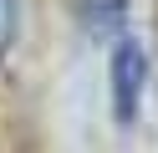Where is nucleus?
Masks as SVG:
<instances>
[{
    "label": "nucleus",
    "instance_id": "1",
    "mask_svg": "<svg viewBox=\"0 0 158 153\" xmlns=\"http://www.w3.org/2000/svg\"><path fill=\"white\" fill-rule=\"evenodd\" d=\"M143 82H148V61L138 41H123L112 51V102H117V117L133 122L138 117V102H143Z\"/></svg>",
    "mask_w": 158,
    "mask_h": 153
},
{
    "label": "nucleus",
    "instance_id": "2",
    "mask_svg": "<svg viewBox=\"0 0 158 153\" xmlns=\"http://www.w3.org/2000/svg\"><path fill=\"white\" fill-rule=\"evenodd\" d=\"M10 36H15V0H0V56H5Z\"/></svg>",
    "mask_w": 158,
    "mask_h": 153
}]
</instances>
